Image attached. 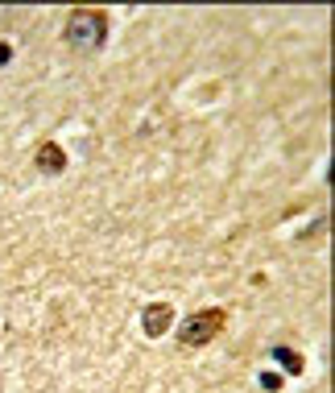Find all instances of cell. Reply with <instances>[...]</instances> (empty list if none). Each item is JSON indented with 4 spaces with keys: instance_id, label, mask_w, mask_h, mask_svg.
<instances>
[{
    "instance_id": "6da1fadb",
    "label": "cell",
    "mask_w": 335,
    "mask_h": 393,
    "mask_svg": "<svg viewBox=\"0 0 335 393\" xmlns=\"http://www.w3.org/2000/svg\"><path fill=\"white\" fill-rule=\"evenodd\" d=\"M67 46L79 50V54H95L104 42H108V12L99 8H75L67 17V29H63Z\"/></svg>"
},
{
    "instance_id": "7a4b0ae2",
    "label": "cell",
    "mask_w": 335,
    "mask_h": 393,
    "mask_svg": "<svg viewBox=\"0 0 335 393\" xmlns=\"http://www.w3.org/2000/svg\"><path fill=\"white\" fill-rule=\"evenodd\" d=\"M224 327H228V310H224V306H207V310L186 315L174 335H178L182 348H203V344H211Z\"/></svg>"
},
{
    "instance_id": "3957f363",
    "label": "cell",
    "mask_w": 335,
    "mask_h": 393,
    "mask_svg": "<svg viewBox=\"0 0 335 393\" xmlns=\"http://www.w3.org/2000/svg\"><path fill=\"white\" fill-rule=\"evenodd\" d=\"M141 327H145L149 340L166 335V327H174V306H170V302H149V306L141 310Z\"/></svg>"
},
{
    "instance_id": "277c9868",
    "label": "cell",
    "mask_w": 335,
    "mask_h": 393,
    "mask_svg": "<svg viewBox=\"0 0 335 393\" xmlns=\"http://www.w3.org/2000/svg\"><path fill=\"white\" fill-rule=\"evenodd\" d=\"M33 166H38L42 174H63V170H67V149H63L58 141H42V145L33 149Z\"/></svg>"
},
{
    "instance_id": "5b68a950",
    "label": "cell",
    "mask_w": 335,
    "mask_h": 393,
    "mask_svg": "<svg viewBox=\"0 0 335 393\" xmlns=\"http://www.w3.org/2000/svg\"><path fill=\"white\" fill-rule=\"evenodd\" d=\"M269 356H273V360H277V365H281V369H286L290 377H298V373L307 369V360H302V352H294V348H273Z\"/></svg>"
},
{
    "instance_id": "8992f818",
    "label": "cell",
    "mask_w": 335,
    "mask_h": 393,
    "mask_svg": "<svg viewBox=\"0 0 335 393\" xmlns=\"http://www.w3.org/2000/svg\"><path fill=\"white\" fill-rule=\"evenodd\" d=\"M261 385H265V390H277V385H281V377H277V373H265V377H261Z\"/></svg>"
},
{
    "instance_id": "52a82bcc",
    "label": "cell",
    "mask_w": 335,
    "mask_h": 393,
    "mask_svg": "<svg viewBox=\"0 0 335 393\" xmlns=\"http://www.w3.org/2000/svg\"><path fill=\"white\" fill-rule=\"evenodd\" d=\"M8 58H13V46H8V42H0V67H4Z\"/></svg>"
}]
</instances>
